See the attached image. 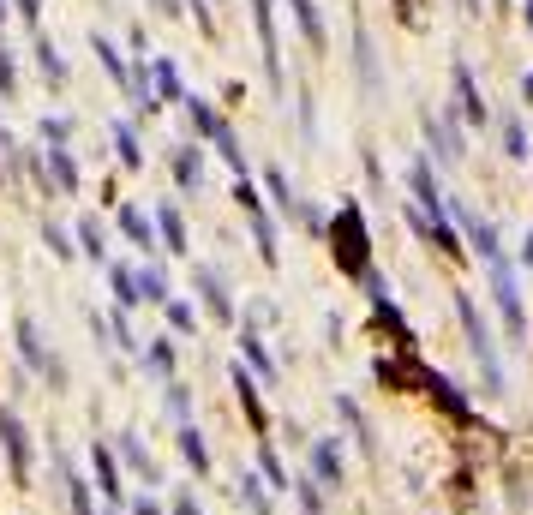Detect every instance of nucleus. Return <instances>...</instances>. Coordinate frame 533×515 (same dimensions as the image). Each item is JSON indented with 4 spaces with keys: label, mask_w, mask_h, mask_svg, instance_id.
Wrapping results in <instances>:
<instances>
[{
    "label": "nucleus",
    "mask_w": 533,
    "mask_h": 515,
    "mask_svg": "<svg viewBox=\"0 0 533 515\" xmlns=\"http://www.w3.org/2000/svg\"><path fill=\"white\" fill-rule=\"evenodd\" d=\"M504 144H510V156H528V138H522L516 120H504Z\"/></svg>",
    "instance_id": "79ce46f5"
},
{
    "label": "nucleus",
    "mask_w": 533,
    "mask_h": 515,
    "mask_svg": "<svg viewBox=\"0 0 533 515\" xmlns=\"http://www.w3.org/2000/svg\"><path fill=\"white\" fill-rule=\"evenodd\" d=\"M456 318H462V330H468V348H474V360H480V372H486V396H504V360H498L492 324L480 318V300H474L468 288H456Z\"/></svg>",
    "instance_id": "f03ea898"
},
{
    "label": "nucleus",
    "mask_w": 533,
    "mask_h": 515,
    "mask_svg": "<svg viewBox=\"0 0 533 515\" xmlns=\"http://www.w3.org/2000/svg\"><path fill=\"white\" fill-rule=\"evenodd\" d=\"M234 396H240V414L252 420V432H270V414H264V396H258V378L246 366H234Z\"/></svg>",
    "instance_id": "ddd939ff"
},
{
    "label": "nucleus",
    "mask_w": 533,
    "mask_h": 515,
    "mask_svg": "<svg viewBox=\"0 0 533 515\" xmlns=\"http://www.w3.org/2000/svg\"><path fill=\"white\" fill-rule=\"evenodd\" d=\"M138 300L144 306H168V270L162 264H144L138 270Z\"/></svg>",
    "instance_id": "5701e85b"
},
{
    "label": "nucleus",
    "mask_w": 533,
    "mask_h": 515,
    "mask_svg": "<svg viewBox=\"0 0 533 515\" xmlns=\"http://www.w3.org/2000/svg\"><path fill=\"white\" fill-rule=\"evenodd\" d=\"M288 6H294V18H300L306 42H312V48H324V18H318V6H312V0H288Z\"/></svg>",
    "instance_id": "7c9ffc66"
},
{
    "label": "nucleus",
    "mask_w": 533,
    "mask_h": 515,
    "mask_svg": "<svg viewBox=\"0 0 533 515\" xmlns=\"http://www.w3.org/2000/svg\"><path fill=\"white\" fill-rule=\"evenodd\" d=\"M36 66H42V78H48V84H60V78H66V60L54 54V42H36Z\"/></svg>",
    "instance_id": "473e14b6"
},
{
    "label": "nucleus",
    "mask_w": 533,
    "mask_h": 515,
    "mask_svg": "<svg viewBox=\"0 0 533 515\" xmlns=\"http://www.w3.org/2000/svg\"><path fill=\"white\" fill-rule=\"evenodd\" d=\"M174 515H204V504H198L192 486H174Z\"/></svg>",
    "instance_id": "a19ab883"
},
{
    "label": "nucleus",
    "mask_w": 533,
    "mask_h": 515,
    "mask_svg": "<svg viewBox=\"0 0 533 515\" xmlns=\"http://www.w3.org/2000/svg\"><path fill=\"white\" fill-rule=\"evenodd\" d=\"M114 456L126 462V474H132L138 486H162V474H156V462H150V450L138 444V432H120V438H114Z\"/></svg>",
    "instance_id": "1a4fd4ad"
},
{
    "label": "nucleus",
    "mask_w": 533,
    "mask_h": 515,
    "mask_svg": "<svg viewBox=\"0 0 533 515\" xmlns=\"http://www.w3.org/2000/svg\"><path fill=\"white\" fill-rule=\"evenodd\" d=\"M12 336H18V342H12V348H18V360H24L48 390H66V360L42 342V324H36V318H18V324H12Z\"/></svg>",
    "instance_id": "7ed1b4c3"
},
{
    "label": "nucleus",
    "mask_w": 533,
    "mask_h": 515,
    "mask_svg": "<svg viewBox=\"0 0 533 515\" xmlns=\"http://www.w3.org/2000/svg\"><path fill=\"white\" fill-rule=\"evenodd\" d=\"M240 354H246V366H258V372H264V378H276V360H270V354H264V342H258V336H252V330H246V336H240Z\"/></svg>",
    "instance_id": "2f4dec72"
},
{
    "label": "nucleus",
    "mask_w": 533,
    "mask_h": 515,
    "mask_svg": "<svg viewBox=\"0 0 533 515\" xmlns=\"http://www.w3.org/2000/svg\"><path fill=\"white\" fill-rule=\"evenodd\" d=\"M168 324H174L180 336H192V330H198V306H186V300H174V294H168Z\"/></svg>",
    "instance_id": "72a5a7b5"
},
{
    "label": "nucleus",
    "mask_w": 533,
    "mask_h": 515,
    "mask_svg": "<svg viewBox=\"0 0 533 515\" xmlns=\"http://www.w3.org/2000/svg\"><path fill=\"white\" fill-rule=\"evenodd\" d=\"M252 18H258V42H264V72H270V84H282V54H276V12H270V0H252Z\"/></svg>",
    "instance_id": "4468645a"
},
{
    "label": "nucleus",
    "mask_w": 533,
    "mask_h": 515,
    "mask_svg": "<svg viewBox=\"0 0 533 515\" xmlns=\"http://www.w3.org/2000/svg\"><path fill=\"white\" fill-rule=\"evenodd\" d=\"M12 84H18V72H12V54H6V42H0V90L12 96Z\"/></svg>",
    "instance_id": "37998d69"
},
{
    "label": "nucleus",
    "mask_w": 533,
    "mask_h": 515,
    "mask_svg": "<svg viewBox=\"0 0 533 515\" xmlns=\"http://www.w3.org/2000/svg\"><path fill=\"white\" fill-rule=\"evenodd\" d=\"M450 216H456V222L468 228V240H474V252H480L486 264H492V258H504V246H498V228H492V222H486L480 210H468V204H450Z\"/></svg>",
    "instance_id": "6e6552de"
},
{
    "label": "nucleus",
    "mask_w": 533,
    "mask_h": 515,
    "mask_svg": "<svg viewBox=\"0 0 533 515\" xmlns=\"http://www.w3.org/2000/svg\"><path fill=\"white\" fill-rule=\"evenodd\" d=\"M18 12H24V18L36 24V12H42V6H36V0H18Z\"/></svg>",
    "instance_id": "a18cd8bd"
},
{
    "label": "nucleus",
    "mask_w": 533,
    "mask_h": 515,
    "mask_svg": "<svg viewBox=\"0 0 533 515\" xmlns=\"http://www.w3.org/2000/svg\"><path fill=\"white\" fill-rule=\"evenodd\" d=\"M426 132H432V144H438V162H462V132H456L450 114H426Z\"/></svg>",
    "instance_id": "f3484780"
},
{
    "label": "nucleus",
    "mask_w": 533,
    "mask_h": 515,
    "mask_svg": "<svg viewBox=\"0 0 533 515\" xmlns=\"http://www.w3.org/2000/svg\"><path fill=\"white\" fill-rule=\"evenodd\" d=\"M144 372L162 378V384H174V342H168V336H156V348L144 354Z\"/></svg>",
    "instance_id": "393cba45"
},
{
    "label": "nucleus",
    "mask_w": 533,
    "mask_h": 515,
    "mask_svg": "<svg viewBox=\"0 0 533 515\" xmlns=\"http://www.w3.org/2000/svg\"><path fill=\"white\" fill-rule=\"evenodd\" d=\"M198 180H204V156H198L192 144H180V150H174V186H180V192H198Z\"/></svg>",
    "instance_id": "6ab92c4d"
},
{
    "label": "nucleus",
    "mask_w": 533,
    "mask_h": 515,
    "mask_svg": "<svg viewBox=\"0 0 533 515\" xmlns=\"http://www.w3.org/2000/svg\"><path fill=\"white\" fill-rule=\"evenodd\" d=\"M0 456L12 468V486H30V432H24L18 408H6V402H0Z\"/></svg>",
    "instance_id": "423d86ee"
},
{
    "label": "nucleus",
    "mask_w": 533,
    "mask_h": 515,
    "mask_svg": "<svg viewBox=\"0 0 533 515\" xmlns=\"http://www.w3.org/2000/svg\"><path fill=\"white\" fill-rule=\"evenodd\" d=\"M240 510H252V515H270V486L264 480H252V474H240Z\"/></svg>",
    "instance_id": "a878e982"
},
{
    "label": "nucleus",
    "mask_w": 533,
    "mask_h": 515,
    "mask_svg": "<svg viewBox=\"0 0 533 515\" xmlns=\"http://www.w3.org/2000/svg\"><path fill=\"white\" fill-rule=\"evenodd\" d=\"M120 234H126V240H132V246H138L144 258L156 252V222H150V216H144L138 204H120Z\"/></svg>",
    "instance_id": "dca6fc26"
},
{
    "label": "nucleus",
    "mask_w": 533,
    "mask_h": 515,
    "mask_svg": "<svg viewBox=\"0 0 533 515\" xmlns=\"http://www.w3.org/2000/svg\"><path fill=\"white\" fill-rule=\"evenodd\" d=\"M90 474H96L90 486H96L108 504H126V486H120V456H114L108 444H96V450H90Z\"/></svg>",
    "instance_id": "9d476101"
},
{
    "label": "nucleus",
    "mask_w": 533,
    "mask_h": 515,
    "mask_svg": "<svg viewBox=\"0 0 533 515\" xmlns=\"http://www.w3.org/2000/svg\"><path fill=\"white\" fill-rule=\"evenodd\" d=\"M48 192H60V198L78 192V162H72L66 144H48Z\"/></svg>",
    "instance_id": "2eb2a0df"
},
{
    "label": "nucleus",
    "mask_w": 533,
    "mask_h": 515,
    "mask_svg": "<svg viewBox=\"0 0 533 515\" xmlns=\"http://www.w3.org/2000/svg\"><path fill=\"white\" fill-rule=\"evenodd\" d=\"M168 414H174L180 426H192V390H186V384H168Z\"/></svg>",
    "instance_id": "f704fd0d"
},
{
    "label": "nucleus",
    "mask_w": 533,
    "mask_h": 515,
    "mask_svg": "<svg viewBox=\"0 0 533 515\" xmlns=\"http://www.w3.org/2000/svg\"><path fill=\"white\" fill-rule=\"evenodd\" d=\"M192 282H198V294H204V312H210V318H222V324H234V300H228V282H222L210 264H198V270H192Z\"/></svg>",
    "instance_id": "9b49d317"
},
{
    "label": "nucleus",
    "mask_w": 533,
    "mask_h": 515,
    "mask_svg": "<svg viewBox=\"0 0 533 515\" xmlns=\"http://www.w3.org/2000/svg\"><path fill=\"white\" fill-rule=\"evenodd\" d=\"M270 192H276V204H282L288 216L300 210V198H294V186H288V174H282V168H270Z\"/></svg>",
    "instance_id": "c9c22d12"
},
{
    "label": "nucleus",
    "mask_w": 533,
    "mask_h": 515,
    "mask_svg": "<svg viewBox=\"0 0 533 515\" xmlns=\"http://www.w3.org/2000/svg\"><path fill=\"white\" fill-rule=\"evenodd\" d=\"M114 138H120V156L138 168V162H144V150H138V138H132V126H126V120H114Z\"/></svg>",
    "instance_id": "4c0bfd02"
},
{
    "label": "nucleus",
    "mask_w": 533,
    "mask_h": 515,
    "mask_svg": "<svg viewBox=\"0 0 533 515\" xmlns=\"http://www.w3.org/2000/svg\"><path fill=\"white\" fill-rule=\"evenodd\" d=\"M336 414H342V420H348V432H354V444H360V450H366V456H372V462H378V438H372V420H366V414H360V408H354V402H348V396H342V402H336Z\"/></svg>",
    "instance_id": "412c9836"
},
{
    "label": "nucleus",
    "mask_w": 533,
    "mask_h": 515,
    "mask_svg": "<svg viewBox=\"0 0 533 515\" xmlns=\"http://www.w3.org/2000/svg\"><path fill=\"white\" fill-rule=\"evenodd\" d=\"M54 474H60V486H66V510H72V515H96V486H90V480L60 456V450H54Z\"/></svg>",
    "instance_id": "0eeeda50"
},
{
    "label": "nucleus",
    "mask_w": 533,
    "mask_h": 515,
    "mask_svg": "<svg viewBox=\"0 0 533 515\" xmlns=\"http://www.w3.org/2000/svg\"><path fill=\"white\" fill-rule=\"evenodd\" d=\"M78 252H90L96 264L108 258V234H102V222H96V216H84V222H78Z\"/></svg>",
    "instance_id": "cd10ccee"
},
{
    "label": "nucleus",
    "mask_w": 533,
    "mask_h": 515,
    "mask_svg": "<svg viewBox=\"0 0 533 515\" xmlns=\"http://www.w3.org/2000/svg\"><path fill=\"white\" fill-rule=\"evenodd\" d=\"M108 330H114V348H120V354H138V336L126 330V318H120V312L108 318Z\"/></svg>",
    "instance_id": "ea45409f"
},
{
    "label": "nucleus",
    "mask_w": 533,
    "mask_h": 515,
    "mask_svg": "<svg viewBox=\"0 0 533 515\" xmlns=\"http://www.w3.org/2000/svg\"><path fill=\"white\" fill-rule=\"evenodd\" d=\"M186 108H192V126H198V138H216V132L228 126V120H222V114H216L204 96H186Z\"/></svg>",
    "instance_id": "bb28decb"
},
{
    "label": "nucleus",
    "mask_w": 533,
    "mask_h": 515,
    "mask_svg": "<svg viewBox=\"0 0 533 515\" xmlns=\"http://www.w3.org/2000/svg\"><path fill=\"white\" fill-rule=\"evenodd\" d=\"M486 276H492V306H498V318H504L510 342H522V336H528V312H522V288H516V270H510L504 258H492V264H486Z\"/></svg>",
    "instance_id": "20e7f679"
},
{
    "label": "nucleus",
    "mask_w": 533,
    "mask_h": 515,
    "mask_svg": "<svg viewBox=\"0 0 533 515\" xmlns=\"http://www.w3.org/2000/svg\"><path fill=\"white\" fill-rule=\"evenodd\" d=\"M156 234H162V252H186V222L174 204H156Z\"/></svg>",
    "instance_id": "aec40b11"
},
{
    "label": "nucleus",
    "mask_w": 533,
    "mask_h": 515,
    "mask_svg": "<svg viewBox=\"0 0 533 515\" xmlns=\"http://www.w3.org/2000/svg\"><path fill=\"white\" fill-rule=\"evenodd\" d=\"M42 240L54 246V258H72V252H78V246H72V234H66V228H54V222L42 228Z\"/></svg>",
    "instance_id": "58836bf2"
},
{
    "label": "nucleus",
    "mask_w": 533,
    "mask_h": 515,
    "mask_svg": "<svg viewBox=\"0 0 533 515\" xmlns=\"http://www.w3.org/2000/svg\"><path fill=\"white\" fill-rule=\"evenodd\" d=\"M426 396H432V402H438V408H444V414H450L456 426H468V420H474L468 396H462V390H456V384H450L444 372H432V378H426Z\"/></svg>",
    "instance_id": "f8f14e48"
},
{
    "label": "nucleus",
    "mask_w": 533,
    "mask_h": 515,
    "mask_svg": "<svg viewBox=\"0 0 533 515\" xmlns=\"http://www.w3.org/2000/svg\"><path fill=\"white\" fill-rule=\"evenodd\" d=\"M126 515H162V504L144 492V498H126Z\"/></svg>",
    "instance_id": "c03bdc74"
},
{
    "label": "nucleus",
    "mask_w": 533,
    "mask_h": 515,
    "mask_svg": "<svg viewBox=\"0 0 533 515\" xmlns=\"http://www.w3.org/2000/svg\"><path fill=\"white\" fill-rule=\"evenodd\" d=\"M150 78H156V90H162L168 102L180 96V78H174V66H168V60H156V66H150Z\"/></svg>",
    "instance_id": "e433bc0d"
},
{
    "label": "nucleus",
    "mask_w": 533,
    "mask_h": 515,
    "mask_svg": "<svg viewBox=\"0 0 533 515\" xmlns=\"http://www.w3.org/2000/svg\"><path fill=\"white\" fill-rule=\"evenodd\" d=\"M294 504H300V515H324V486L312 474H300L294 480Z\"/></svg>",
    "instance_id": "c756f323"
},
{
    "label": "nucleus",
    "mask_w": 533,
    "mask_h": 515,
    "mask_svg": "<svg viewBox=\"0 0 533 515\" xmlns=\"http://www.w3.org/2000/svg\"><path fill=\"white\" fill-rule=\"evenodd\" d=\"M108 282H114V300H120V306H144V300H138V270L108 264Z\"/></svg>",
    "instance_id": "c85d7f7f"
},
{
    "label": "nucleus",
    "mask_w": 533,
    "mask_h": 515,
    "mask_svg": "<svg viewBox=\"0 0 533 515\" xmlns=\"http://www.w3.org/2000/svg\"><path fill=\"white\" fill-rule=\"evenodd\" d=\"M102 515H114V510H102Z\"/></svg>",
    "instance_id": "8fccbe9b"
},
{
    "label": "nucleus",
    "mask_w": 533,
    "mask_h": 515,
    "mask_svg": "<svg viewBox=\"0 0 533 515\" xmlns=\"http://www.w3.org/2000/svg\"><path fill=\"white\" fill-rule=\"evenodd\" d=\"M258 468H264V480H270V492H294V474L282 468V456H276V444H270V438L258 444Z\"/></svg>",
    "instance_id": "b1692460"
},
{
    "label": "nucleus",
    "mask_w": 533,
    "mask_h": 515,
    "mask_svg": "<svg viewBox=\"0 0 533 515\" xmlns=\"http://www.w3.org/2000/svg\"><path fill=\"white\" fill-rule=\"evenodd\" d=\"M522 264H528V270H533V234H528V240H522Z\"/></svg>",
    "instance_id": "49530a36"
},
{
    "label": "nucleus",
    "mask_w": 533,
    "mask_h": 515,
    "mask_svg": "<svg viewBox=\"0 0 533 515\" xmlns=\"http://www.w3.org/2000/svg\"><path fill=\"white\" fill-rule=\"evenodd\" d=\"M330 258H336V270L354 276V282L372 270V234H366L360 204H342V210H336V222H330Z\"/></svg>",
    "instance_id": "f257e3e1"
},
{
    "label": "nucleus",
    "mask_w": 533,
    "mask_h": 515,
    "mask_svg": "<svg viewBox=\"0 0 533 515\" xmlns=\"http://www.w3.org/2000/svg\"><path fill=\"white\" fill-rule=\"evenodd\" d=\"M306 474L324 486V498H336L348 486V450H342V438H312L306 444Z\"/></svg>",
    "instance_id": "39448f33"
},
{
    "label": "nucleus",
    "mask_w": 533,
    "mask_h": 515,
    "mask_svg": "<svg viewBox=\"0 0 533 515\" xmlns=\"http://www.w3.org/2000/svg\"><path fill=\"white\" fill-rule=\"evenodd\" d=\"M0 24H6V6H0Z\"/></svg>",
    "instance_id": "09e8293b"
},
{
    "label": "nucleus",
    "mask_w": 533,
    "mask_h": 515,
    "mask_svg": "<svg viewBox=\"0 0 533 515\" xmlns=\"http://www.w3.org/2000/svg\"><path fill=\"white\" fill-rule=\"evenodd\" d=\"M174 444H180V462L204 480V474H210V438H204L198 426H180V438H174Z\"/></svg>",
    "instance_id": "a211bd4d"
},
{
    "label": "nucleus",
    "mask_w": 533,
    "mask_h": 515,
    "mask_svg": "<svg viewBox=\"0 0 533 515\" xmlns=\"http://www.w3.org/2000/svg\"><path fill=\"white\" fill-rule=\"evenodd\" d=\"M456 102H462V114H468L474 126H486V102H480V90H474V72H468V66H456Z\"/></svg>",
    "instance_id": "4be33fe9"
},
{
    "label": "nucleus",
    "mask_w": 533,
    "mask_h": 515,
    "mask_svg": "<svg viewBox=\"0 0 533 515\" xmlns=\"http://www.w3.org/2000/svg\"><path fill=\"white\" fill-rule=\"evenodd\" d=\"M0 186H6V162H0Z\"/></svg>",
    "instance_id": "de8ad7c7"
}]
</instances>
